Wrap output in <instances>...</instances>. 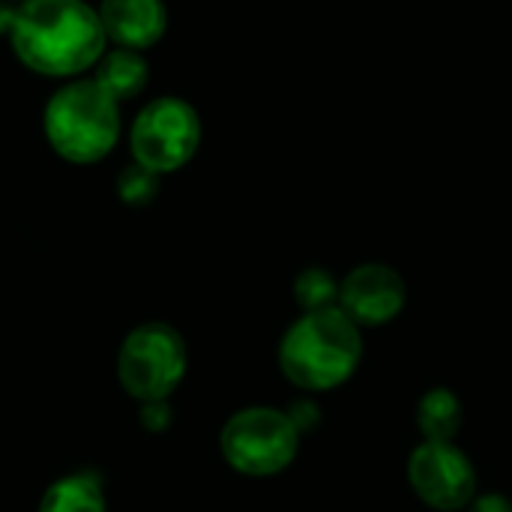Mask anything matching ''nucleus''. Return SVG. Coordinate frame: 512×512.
<instances>
[{
	"label": "nucleus",
	"instance_id": "1",
	"mask_svg": "<svg viewBox=\"0 0 512 512\" xmlns=\"http://www.w3.org/2000/svg\"><path fill=\"white\" fill-rule=\"evenodd\" d=\"M9 39L24 66L51 78L84 72L105 51L99 12L81 0H30L15 6Z\"/></svg>",
	"mask_w": 512,
	"mask_h": 512
},
{
	"label": "nucleus",
	"instance_id": "2",
	"mask_svg": "<svg viewBox=\"0 0 512 512\" xmlns=\"http://www.w3.org/2000/svg\"><path fill=\"white\" fill-rule=\"evenodd\" d=\"M363 357L360 327L336 309L306 312L279 342V366L285 378L303 390H333L345 384Z\"/></svg>",
	"mask_w": 512,
	"mask_h": 512
},
{
	"label": "nucleus",
	"instance_id": "3",
	"mask_svg": "<svg viewBox=\"0 0 512 512\" xmlns=\"http://www.w3.org/2000/svg\"><path fill=\"white\" fill-rule=\"evenodd\" d=\"M42 126L54 153L66 162L87 165L114 150L120 135V111L93 78H81L60 87L48 99Z\"/></svg>",
	"mask_w": 512,
	"mask_h": 512
},
{
	"label": "nucleus",
	"instance_id": "4",
	"mask_svg": "<svg viewBox=\"0 0 512 512\" xmlns=\"http://www.w3.org/2000/svg\"><path fill=\"white\" fill-rule=\"evenodd\" d=\"M186 375V342L162 321L135 327L117 354V378L138 402H165Z\"/></svg>",
	"mask_w": 512,
	"mask_h": 512
},
{
	"label": "nucleus",
	"instance_id": "5",
	"mask_svg": "<svg viewBox=\"0 0 512 512\" xmlns=\"http://www.w3.org/2000/svg\"><path fill=\"white\" fill-rule=\"evenodd\" d=\"M219 447L234 471L246 477H273L294 462L300 435L285 411L255 405L237 411L225 423Z\"/></svg>",
	"mask_w": 512,
	"mask_h": 512
},
{
	"label": "nucleus",
	"instance_id": "6",
	"mask_svg": "<svg viewBox=\"0 0 512 512\" xmlns=\"http://www.w3.org/2000/svg\"><path fill=\"white\" fill-rule=\"evenodd\" d=\"M129 144L141 168L153 174L177 171L195 156L201 144L198 111L177 96H159L138 111Z\"/></svg>",
	"mask_w": 512,
	"mask_h": 512
},
{
	"label": "nucleus",
	"instance_id": "7",
	"mask_svg": "<svg viewBox=\"0 0 512 512\" xmlns=\"http://www.w3.org/2000/svg\"><path fill=\"white\" fill-rule=\"evenodd\" d=\"M411 489L423 504L441 512H459L471 507L477 495L474 462L450 441H423L408 459Z\"/></svg>",
	"mask_w": 512,
	"mask_h": 512
},
{
	"label": "nucleus",
	"instance_id": "8",
	"mask_svg": "<svg viewBox=\"0 0 512 512\" xmlns=\"http://www.w3.org/2000/svg\"><path fill=\"white\" fill-rule=\"evenodd\" d=\"M408 300L405 279L387 264H360L339 285V309L357 327H381L393 321Z\"/></svg>",
	"mask_w": 512,
	"mask_h": 512
},
{
	"label": "nucleus",
	"instance_id": "9",
	"mask_svg": "<svg viewBox=\"0 0 512 512\" xmlns=\"http://www.w3.org/2000/svg\"><path fill=\"white\" fill-rule=\"evenodd\" d=\"M99 21L105 39H114L120 48L138 51L162 39L168 27V12L156 0H108L99 6Z\"/></svg>",
	"mask_w": 512,
	"mask_h": 512
},
{
	"label": "nucleus",
	"instance_id": "10",
	"mask_svg": "<svg viewBox=\"0 0 512 512\" xmlns=\"http://www.w3.org/2000/svg\"><path fill=\"white\" fill-rule=\"evenodd\" d=\"M147 78H150V69H147L144 54L129 51V48H114V51H108L99 60V69H96V78L93 81L114 102H120V99L138 96L147 87Z\"/></svg>",
	"mask_w": 512,
	"mask_h": 512
},
{
	"label": "nucleus",
	"instance_id": "11",
	"mask_svg": "<svg viewBox=\"0 0 512 512\" xmlns=\"http://www.w3.org/2000/svg\"><path fill=\"white\" fill-rule=\"evenodd\" d=\"M39 512H105V492L93 474H69L51 483L39 501Z\"/></svg>",
	"mask_w": 512,
	"mask_h": 512
},
{
	"label": "nucleus",
	"instance_id": "12",
	"mask_svg": "<svg viewBox=\"0 0 512 512\" xmlns=\"http://www.w3.org/2000/svg\"><path fill=\"white\" fill-rule=\"evenodd\" d=\"M417 426L426 441H453L462 429V402L453 390L435 387L417 405Z\"/></svg>",
	"mask_w": 512,
	"mask_h": 512
},
{
	"label": "nucleus",
	"instance_id": "13",
	"mask_svg": "<svg viewBox=\"0 0 512 512\" xmlns=\"http://www.w3.org/2000/svg\"><path fill=\"white\" fill-rule=\"evenodd\" d=\"M294 300L303 312L336 309L339 303V282L324 267H306L294 279Z\"/></svg>",
	"mask_w": 512,
	"mask_h": 512
},
{
	"label": "nucleus",
	"instance_id": "14",
	"mask_svg": "<svg viewBox=\"0 0 512 512\" xmlns=\"http://www.w3.org/2000/svg\"><path fill=\"white\" fill-rule=\"evenodd\" d=\"M159 192V174L141 168L138 162L126 165L117 177V195L129 204V207H144L156 198Z\"/></svg>",
	"mask_w": 512,
	"mask_h": 512
},
{
	"label": "nucleus",
	"instance_id": "15",
	"mask_svg": "<svg viewBox=\"0 0 512 512\" xmlns=\"http://www.w3.org/2000/svg\"><path fill=\"white\" fill-rule=\"evenodd\" d=\"M288 420H291V426L297 429V435H306V432H312L318 423H321V411H318V405L315 402H294L288 411Z\"/></svg>",
	"mask_w": 512,
	"mask_h": 512
},
{
	"label": "nucleus",
	"instance_id": "16",
	"mask_svg": "<svg viewBox=\"0 0 512 512\" xmlns=\"http://www.w3.org/2000/svg\"><path fill=\"white\" fill-rule=\"evenodd\" d=\"M141 426L147 432H165L171 426V411L165 402H147L141 408Z\"/></svg>",
	"mask_w": 512,
	"mask_h": 512
},
{
	"label": "nucleus",
	"instance_id": "17",
	"mask_svg": "<svg viewBox=\"0 0 512 512\" xmlns=\"http://www.w3.org/2000/svg\"><path fill=\"white\" fill-rule=\"evenodd\" d=\"M471 512H512V504L504 495H483L471 501Z\"/></svg>",
	"mask_w": 512,
	"mask_h": 512
},
{
	"label": "nucleus",
	"instance_id": "18",
	"mask_svg": "<svg viewBox=\"0 0 512 512\" xmlns=\"http://www.w3.org/2000/svg\"><path fill=\"white\" fill-rule=\"evenodd\" d=\"M12 18H15V6H0V30H6V33H9Z\"/></svg>",
	"mask_w": 512,
	"mask_h": 512
}]
</instances>
